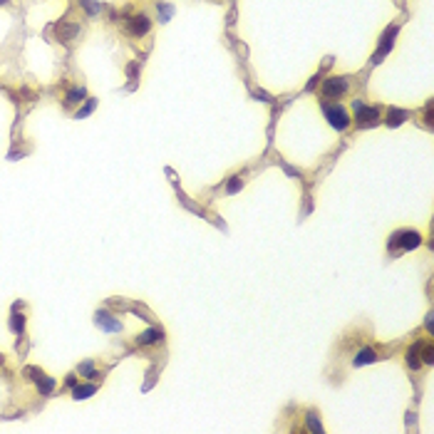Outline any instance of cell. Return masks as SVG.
Returning <instances> with one entry per match:
<instances>
[{
    "mask_svg": "<svg viewBox=\"0 0 434 434\" xmlns=\"http://www.w3.org/2000/svg\"><path fill=\"white\" fill-rule=\"evenodd\" d=\"M395 32H397V27H390L387 32H385V37H382V47H380V52H375V57H372V62H380V57L392 47V37H395Z\"/></svg>",
    "mask_w": 434,
    "mask_h": 434,
    "instance_id": "cell-8",
    "label": "cell"
},
{
    "mask_svg": "<svg viewBox=\"0 0 434 434\" xmlns=\"http://www.w3.org/2000/svg\"><path fill=\"white\" fill-rule=\"evenodd\" d=\"M57 32H62V42H70V40H72L74 37V32H77V27H65V25H62V27H57Z\"/></svg>",
    "mask_w": 434,
    "mask_h": 434,
    "instance_id": "cell-17",
    "label": "cell"
},
{
    "mask_svg": "<svg viewBox=\"0 0 434 434\" xmlns=\"http://www.w3.org/2000/svg\"><path fill=\"white\" fill-rule=\"evenodd\" d=\"M375 360H377V353L372 348H362L360 353H358V358L353 360V365L360 367V365H370V362H375Z\"/></svg>",
    "mask_w": 434,
    "mask_h": 434,
    "instance_id": "cell-9",
    "label": "cell"
},
{
    "mask_svg": "<svg viewBox=\"0 0 434 434\" xmlns=\"http://www.w3.org/2000/svg\"><path fill=\"white\" fill-rule=\"evenodd\" d=\"M97 392V385H77L74 387V400H87L89 395H94Z\"/></svg>",
    "mask_w": 434,
    "mask_h": 434,
    "instance_id": "cell-11",
    "label": "cell"
},
{
    "mask_svg": "<svg viewBox=\"0 0 434 434\" xmlns=\"http://www.w3.org/2000/svg\"><path fill=\"white\" fill-rule=\"evenodd\" d=\"M241 186H243V181H241L238 176H233V179L228 181V186H226V191H228V194H236V191H238Z\"/></svg>",
    "mask_w": 434,
    "mask_h": 434,
    "instance_id": "cell-18",
    "label": "cell"
},
{
    "mask_svg": "<svg viewBox=\"0 0 434 434\" xmlns=\"http://www.w3.org/2000/svg\"><path fill=\"white\" fill-rule=\"evenodd\" d=\"M151 30V20L146 17L144 12H134V15H129L127 17V32L132 35V37H142V35H146Z\"/></svg>",
    "mask_w": 434,
    "mask_h": 434,
    "instance_id": "cell-5",
    "label": "cell"
},
{
    "mask_svg": "<svg viewBox=\"0 0 434 434\" xmlns=\"http://www.w3.org/2000/svg\"><path fill=\"white\" fill-rule=\"evenodd\" d=\"M97 325L104 328V330H112V333H119V330H122V323L114 320V318L107 315V313H97Z\"/></svg>",
    "mask_w": 434,
    "mask_h": 434,
    "instance_id": "cell-7",
    "label": "cell"
},
{
    "mask_svg": "<svg viewBox=\"0 0 434 434\" xmlns=\"http://www.w3.org/2000/svg\"><path fill=\"white\" fill-rule=\"evenodd\" d=\"M353 112H355V122H358V127H375L377 122H380V107H370V104H365L362 99H355L353 102Z\"/></svg>",
    "mask_w": 434,
    "mask_h": 434,
    "instance_id": "cell-2",
    "label": "cell"
},
{
    "mask_svg": "<svg viewBox=\"0 0 434 434\" xmlns=\"http://www.w3.org/2000/svg\"><path fill=\"white\" fill-rule=\"evenodd\" d=\"M159 338H161V330L151 328V330H146V333H142V335L137 338V343H139V345H154V343H159Z\"/></svg>",
    "mask_w": 434,
    "mask_h": 434,
    "instance_id": "cell-10",
    "label": "cell"
},
{
    "mask_svg": "<svg viewBox=\"0 0 434 434\" xmlns=\"http://www.w3.org/2000/svg\"><path fill=\"white\" fill-rule=\"evenodd\" d=\"M84 99V89L82 87H72L70 92H67V97H65V104L70 107V104H77V102H82Z\"/></svg>",
    "mask_w": 434,
    "mask_h": 434,
    "instance_id": "cell-14",
    "label": "cell"
},
{
    "mask_svg": "<svg viewBox=\"0 0 434 434\" xmlns=\"http://www.w3.org/2000/svg\"><path fill=\"white\" fill-rule=\"evenodd\" d=\"M350 92V79L348 77H328L320 87L323 99H343Z\"/></svg>",
    "mask_w": 434,
    "mask_h": 434,
    "instance_id": "cell-1",
    "label": "cell"
},
{
    "mask_svg": "<svg viewBox=\"0 0 434 434\" xmlns=\"http://www.w3.org/2000/svg\"><path fill=\"white\" fill-rule=\"evenodd\" d=\"M82 5H84V7L89 10V12H97V5H94L92 0H82Z\"/></svg>",
    "mask_w": 434,
    "mask_h": 434,
    "instance_id": "cell-20",
    "label": "cell"
},
{
    "mask_svg": "<svg viewBox=\"0 0 434 434\" xmlns=\"http://www.w3.org/2000/svg\"><path fill=\"white\" fill-rule=\"evenodd\" d=\"M405 117H407V112H402V109H390V112H387V124H390V127H397V124L405 122Z\"/></svg>",
    "mask_w": 434,
    "mask_h": 434,
    "instance_id": "cell-13",
    "label": "cell"
},
{
    "mask_svg": "<svg viewBox=\"0 0 434 434\" xmlns=\"http://www.w3.org/2000/svg\"><path fill=\"white\" fill-rule=\"evenodd\" d=\"M92 107H94V102H87V107H84L82 112H77V119H79V117H84V114H87V112H89Z\"/></svg>",
    "mask_w": 434,
    "mask_h": 434,
    "instance_id": "cell-21",
    "label": "cell"
},
{
    "mask_svg": "<svg viewBox=\"0 0 434 434\" xmlns=\"http://www.w3.org/2000/svg\"><path fill=\"white\" fill-rule=\"evenodd\" d=\"M92 372V362H84L82 367H79V375H89Z\"/></svg>",
    "mask_w": 434,
    "mask_h": 434,
    "instance_id": "cell-19",
    "label": "cell"
},
{
    "mask_svg": "<svg viewBox=\"0 0 434 434\" xmlns=\"http://www.w3.org/2000/svg\"><path fill=\"white\" fill-rule=\"evenodd\" d=\"M432 362H434L432 343H422V365H432Z\"/></svg>",
    "mask_w": 434,
    "mask_h": 434,
    "instance_id": "cell-16",
    "label": "cell"
},
{
    "mask_svg": "<svg viewBox=\"0 0 434 434\" xmlns=\"http://www.w3.org/2000/svg\"><path fill=\"white\" fill-rule=\"evenodd\" d=\"M0 362H2V355H0Z\"/></svg>",
    "mask_w": 434,
    "mask_h": 434,
    "instance_id": "cell-23",
    "label": "cell"
},
{
    "mask_svg": "<svg viewBox=\"0 0 434 434\" xmlns=\"http://www.w3.org/2000/svg\"><path fill=\"white\" fill-rule=\"evenodd\" d=\"M0 5H7V0H0Z\"/></svg>",
    "mask_w": 434,
    "mask_h": 434,
    "instance_id": "cell-22",
    "label": "cell"
},
{
    "mask_svg": "<svg viewBox=\"0 0 434 434\" xmlns=\"http://www.w3.org/2000/svg\"><path fill=\"white\" fill-rule=\"evenodd\" d=\"M52 390H55V380L47 377V375H42V377L37 380V392H40V395H50Z\"/></svg>",
    "mask_w": 434,
    "mask_h": 434,
    "instance_id": "cell-12",
    "label": "cell"
},
{
    "mask_svg": "<svg viewBox=\"0 0 434 434\" xmlns=\"http://www.w3.org/2000/svg\"><path fill=\"white\" fill-rule=\"evenodd\" d=\"M422 243V236L417 231H397L392 233V241H390V248H400V251H412Z\"/></svg>",
    "mask_w": 434,
    "mask_h": 434,
    "instance_id": "cell-4",
    "label": "cell"
},
{
    "mask_svg": "<svg viewBox=\"0 0 434 434\" xmlns=\"http://www.w3.org/2000/svg\"><path fill=\"white\" fill-rule=\"evenodd\" d=\"M323 112H325L330 127H335L338 132H345V129L350 127V114H348V109H345L343 104H330V102H325V104H323Z\"/></svg>",
    "mask_w": 434,
    "mask_h": 434,
    "instance_id": "cell-3",
    "label": "cell"
},
{
    "mask_svg": "<svg viewBox=\"0 0 434 434\" xmlns=\"http://www.w3.org/2000/svg\"><path fill=\"white\" fill-rule=\"evenodd\" d=\"M10 330H12L15 335H20V333L25 330V318H22V315H12V318H10Z\"/></svg>",
    "mask_w": 434,
    "mask_h": 434,
    "instance_id": "cell-15",
    "label": "cell"
},
{
    "mask_svg": "<svg viewBox=\"0 0 434 434\" xmlns=\"http://www.w3.org/2000/svg\"><path fill=\"white\" fill-rule=\"evenodd\" d=\"M407 365L412 370H420L422 367V343L410 345V350H407Z\"/></svg>",
    "mask_w": 434,
    "mask_h": 434,
    "instance_id": "cell-6",
    "label": "cell"
}]
</instances>
